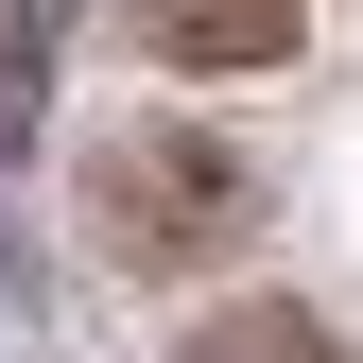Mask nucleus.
Here are the masks:
<instances>
[{
	"mask_svg": "<svg viewBox=\"0 0 363 363\" xmlns=\"http://www.w3.org/2000/svg\"><path fill=\"white\" fill-rule=\"evenodd\" d=\"M208 363H329V346H311L294 311H225V329H208Z\"/></svg>",
	"mask_w": 363,
	"mask_h": 363,
	"instance_id": "3",
	"label": "nucleus"
},
{
	"mask_svg": "<svg viewBox=\"0 0 363 363\" xmlns=\"http://www.w3.org/2000/svg\"><path fill=\"white\" fill-rule=\"evenodd\" d=\"M86 225H104V259H139V277H191L259 225V173L225 139H173V121H121L104 156H86Z\"/></svg>",
	"mask_w": 363,
	"mask_h": 363,
	"instance_id": "1",
	"label": "nucleus"
},
{
	"mask_svg": "<svg viewBox=\"0 0 363 363\" xmlns=\"http://www.w3.org/2000/svg\"><path fill=\"white\" fill-rule=\"evenodd\" d=\"M173 69H277L294 52V0H121Z\"/></svg>",
	"mask_w": 363,
	"mask_h": 363,
	"instance_id": "2",
	"label": "nucleus"
}]
</instances>
